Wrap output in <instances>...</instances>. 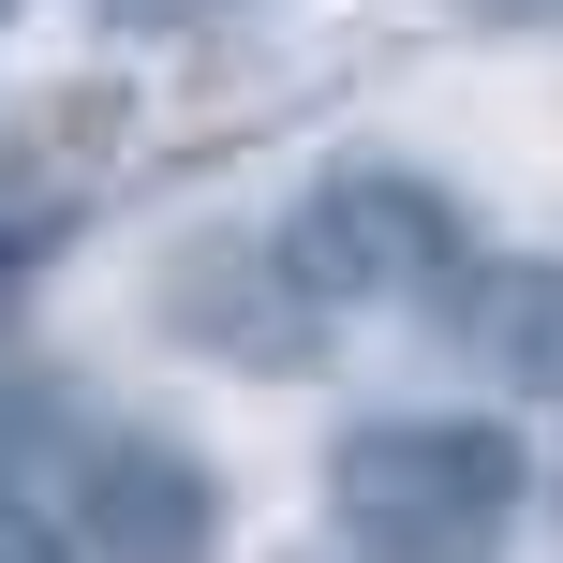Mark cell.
<instances>
[{"instance_id":"6da1fadb","label":"cell","mask_w":563,"mask_h":563,"mask_svg":"<svg viewBox=\"0 0 563 563\" xmlns=\"http://www.w3.org/2000/svg\"><path fill=\"white\" fill-rule=\"evenodd\" d=\"M534 460L489 416H371L327 460V534L341 563H505Z\"/></svg>"},{"instance_id":"7a4b0ae2","label":"cell","mask_w":563,"mask_h":563,"mask_svg":"<svg viewBox=\"0 0 563 563\" xmlns=\"http://www.w3.org/2000/svg\"><path fill=\"white\" fill-rule=\"evenodd\" d=\"M282 253L327 311H430L460 267H475V238H460V208L430 194V178L400 164H341L297 194V223H282Z\"/></svg>"},{"instance_id":"3957f363","label":"cell","mask_w":563,"mask_h":563,"mask_svg":"<svg viewBox=\"0 0 563 563\" xmlns=\"http://www.w3.org/2000/svg\"><path fill=\"white\" fill-rule=\"evenodd\" d=\"M75 549L89 563H223V475L164 430H104L75 460Z\"/></svg>"},{"instance_id":"277c9868","label":"cell","mask_w":563,"mask_h":563,"mask_svg":"<svg viewBox=\"0 0 563 563\" xmlns=\"http://www.w3.org/2000/svg\"><path fill=\"white\" fill-rule=\"evenodd\" d=\"M164 327H178V341H223L238 371H297L341 311L297 282L282 238H194V253L164 267Z\"/></svg>"},{"instance_id":"5b68a950","label":"cell","mask_w":563,"mask_h":563,"mask_svg":"<svg viewBox=\"0 0 563 563\" xmlns=\"http://www.w3.org/2000/svg\"><path fill=\"white\" fill-rule=\"evenodd\" d=\"M430 327L519 400H563V253H475L430 297Z\"/></svg>"},{"instance_id":"8992f818","label":"cell","mask_w":563,"mask_h":563,"mask_svg":"<svg viewBox=\"0 0 563 563\" xmlns=\"http://www.w3.org/2000/svg\"><path fill=\"white\" fill-rule=\"evenodd\" d=\"M0 563H89V549H75V534H59V519H30V505H15V489H0Z\"/></svg>"},{"instance_id":"52a82bcc","label":"cell","mask_w":563,"mask_h":563,"mask_svg":"<svg viewBox=\"0 0 563 563\" xmlns=\"http://www.w3.org/2000/svg\"><path fill=\"white\" fill-rule=\"evenodd\" d=\"M15 15H30V0H0V30H15Z\"/></svg>"}]
</instances>
